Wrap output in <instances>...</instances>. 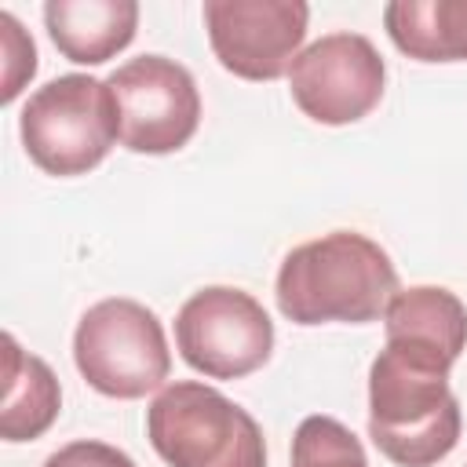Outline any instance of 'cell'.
<instances>
[{"label": "cell", "mask_w": 467, "mask_h": 467, "mask_svg": "<svg viewBox=\"0 0 467 467\" xmlns=\"http://www.w3.org/2000/svg\"><path fill=\"white\" fill-rule=\"evenodd\" d=\"M456 361L416 339H387L368 368V438L398 467H434L460 441Z\"/></svg>", "instance_id": "6da1fadb"}, {"label": "cell", "mask_w": 467, "mask_h": 467, "mask_svg": "<svg viewBox=\"0 0 467 467\" xmlns=\"http://www.w3.org/2000/svg\"><path fill=\"white\" fill-rule=\"evenodd\" d=\"M398 292L390 255L365 234L332 230L292 248L277 270V310L296 325L376 321Z\"/></svg>", "instance_id": "7a4b0ae2"}, {"label": "cell", "mask_w": 467, "mask_h": 467, "mask_svg": "<svg viewBox=\"0 0 467 467\" xmlns=\"http://www.w3.org/2000/svg\"><path fill=\"white\" fill-rule=\"evenodd\" d=\"M146 438L168 467H266V441L252 412L197 379L157 390L146 409Z\"/></svg>", "instance_id": "3957f363"}, {"label": "cell", "mask_w": 467, "mask_h": 467, "mask_svg": "<svg viewBox=\"0 0 467 467\" xmlns=\"http://www.w3.org/2000/svg\"><path fill=\"white\" fill-rule=\"evenodd\" d=\"M18 135L40 171L62 179L91 171L120 139V117L109 84L88 73L47 80L22 106Z\"/></svg>", "instance_id": "277c9868"}, {"label": "cell", "mask_w": 467, "mask_h": 467, "mask_svg": "<svg viewBox=\"0 0 467 467\" xmlns=\"http://www.w3.org/2000/svg\"><path fill=\"white\" fill-rule=\"evenodd\" d=\"M77 372L106 398L135 401L168 379L171 350L161 317L124 296L84 310L73 332Z\"/></svg>", "instance_id": "5b68a950"}, {"label": "cell", "mask_w": 467, "mask_h": 467, "mask_svg": "<svg viewBox=\"0 0 467 467\" xmlns=\"http://www.w3.org/2000/svg\"><path fill=\"white\" fill-rule=\"evenodd\" d=\"M182 361L208 379H241L270 361L274 321L263 303L230 285L193 292L175 314Z\"/></svg>", "instance_id": "8992f818"}, {"label": "cell", "mask_w": 467, "mask_h": 467, "mask_svg": "<svg viewBox=\"0 0 467 467\" xmlns=\"http://www.w3.org/2000/svg\"><path fill=\"white\" fill-rule=\"evenodd\" d=\"M117 117L120 142L131 153H175L201 124V91L186 66L168 55H139L106 77Z\"/></svg>", "instance_id": "52a82bcc"}, {"label": "cell", "mask_w": 467, "mask_h": 467, "mask_svg": "<svg viewBox=\"0 0 467 467\" xmlns=\"http://www.w3.org/2000/svg\"><path fill=\"white\" fill-rule=\"evenodd\" d=\"M387 84V66L376 44L361 33H328L303 47L288 69L296 106L328 128L368 117Z\"/></svg>", "instance_id": "ba28073f"}, {"label": "cell", "mask_w": 467, "mask_h": 467, "mask_svg": "<svg viewBox=\"0 0 467 467\" xmlns=\"http://www.w3.org/2000/svg\"><path fill=\"white\" fill-rule=\"evenodd\" d=\"M310 7L303 0H204V29L219 66L241 80H277L292 69Z\"/></svg>", "instance_id": "9c48e42d"}, {"label": "cell", "mask_w": 467, "mask_h": 467, "mask_svg": "<svg viewBox=\"0 0 467 467\" xmlns=\"http://www.w3.org/2000/svg\"><path fill=\"white\" fill-rule=\"evenodd\" d=\"M44 26L55 47L80 66H99L124 51L139 29L135 0H47Z\"/></svg>", "instance_id": "30bf717a"}, {"label": "cell", "mask_w": 467, "mask_h": 467, "mask_svg": "<svg viewBox=\"0 0 467 467\" xmlns=\"http://www.w3.org/2000/svg\"><path fill=\"white\" fill-rule=\"evenodd\" d=\"M62 409V387L44 358L18 347L15 336H4V405L0 434L4 441L40 438Z\"/></svg>", "instance_id": "8fae6325"}, {"label": "cell", "mask_w": 467, "mask_h": 467, "mask_svg": "<svg viewBox=\"0 0 467 467\" xmlns=\"http://www.w3.org/2000/svg\"><path fill=\"white\" fill-rule=\"evenodd\" d=\"M383 26L416 62H467V0H394Z\"/></svg>", "instance_id": "7c38bea8"}, {"label": "cell", "mask_w": 467, "mask_h": 467, "mask_svg": "<svg viewBox=\"0 0 467 467\" xmlns=\"http://www.w3.org/2000/svg\"><path fill=\"white\" fill-rule=\"evenodd\" d=\"M387 339H416L460 358L467 347V306L456 292L438 285H412L390 296L383 310Z\"/></svg>", "instance_id": "4fadbf2b"}, {"label": "cell", "mask_w": 467, "mask_h": 467, "mask_svg": "<svg viewBox=\"0 0 467 467\" xmlns=\"http://www.w3.org/2000/svg\"><path fill=\"white\" fill-rule=\"evenodd\" d=\"M292 467H368V456L339 420L306 416L292 438Z\"/></svg>", "instance_id": "5bb4252c"}, {"label": "cell", "mask_w": 467, "mask_h": 467, "mask_svg": "<svg viewBox=\"0 0 467 467\" xmlns=\"http://www.w3.org/2000/svg\"><path fill=\"white\" fill-rule=\"evenodd\" d=\"M0 40H4V91H0V99L15 102L22 84L36 73V47H33V36L7 11H0Z\"/></svg>", "instance_id": "9a60e30c"}, {"label": "cell", "mask_w": 467, "mask_h": 467, "mask_svg": "<svg viewBox=\"0 0 467 467\" xmlns=\"http://www.w3.org/2000/svg\"><path fill=\"white\" fill-rule=\"evenodd\" d=\"M44 467H135V460L128 452H120L117 445L80 438V441L62 445L58 452H51L44 460Z\"/></svg>", "instance_id": "2e32d148"}]
</instances>
